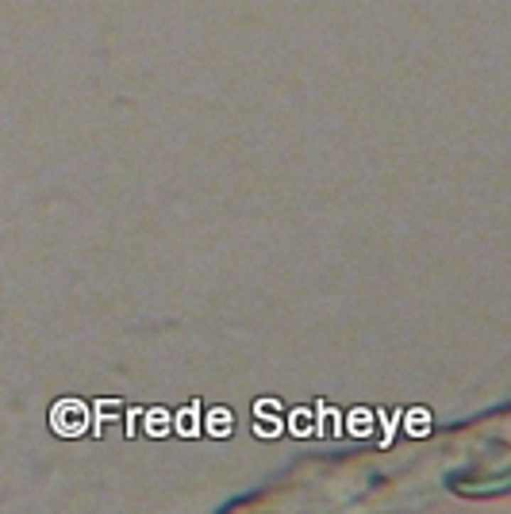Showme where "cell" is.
<instances>
[{
    "instance_id": "1",
    "label": "cell",
    "mask_w": 511,
    "mask_h": 514,
    "mask_svg": "<svg viewBox=\"0 0 511 514\" xmlns=\"http://www.w3.org/2000/svg\"><path fill=\"white\" fill-rule=\"evenodd\" d=\"M73 407L77 403L65 399V403H58V411H54V426H58L62 434H81V422H73Z\"/></svg>"
}]
</instances>
